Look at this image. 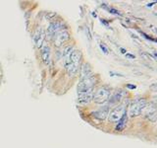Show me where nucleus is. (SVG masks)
Masks as SVG:
<instances>
[{
	"instance_id": "1",
	"label": "nucleus",
	"mask_w": 157,
	"mask_h": 148,
	"mask_svg": "<svg viewBox=\"0 0 157 148\" xmlns=\"http://www.w3.org/2000/svg\"><path fill=\"white\" fill-rule=\"evenodd\" d=\"M82 55L78 50H73L69 58L64 60V66L70 77H74L80 68V62Z\"/></svg>"
},
{
	"instance_id": "2",
	"label": "nucleus",
	"mask_w": 157,
	"mask_h": 148,
	"mask_svg": "<svg viewBox=\"0 0 157 148\" xmlns=\"http://www.w3.org/2000/svg\"><path fill=\"white\" fill-rule=\"evenodd\" d=\"M94 83H95V77L93 75H89L88 77L83 78L78 85V93H85L89 92V91H93Z\"/></svg>"
},
{
	"instance_id": "3",
	"label": "nucleus",
	"mask_w": 157,
	"mask_h": 148,
	"mask_svg": "<svg viewBox=\"0 0 157 148\" xmlns=\"http://www.w3.org/2000/svg\"><path fill=\"white\" fill-rule=\"evenodd\" d=\"M110 91L106 87H100L93 93V101L96 104H104L109 100Z\"/></svg>"
},
{
	"instance_id": "4",
	"label": "nucleus",
	"mask_w": 157,
	"mask_h": 148,
	"mask_svg": "<svg viewBox=\"0 0 157 148\" xmlns=\"http://www.w3.org/2000/svg\"><path fill=\"white\" fill-rule=\"evenodd\" d=\"M145 106H146V101H145V99H139V100L135 101L134 103L130 106L129 115L131 118L139 115L142 114V112L143 111Z\"/></svg>"
},
{
	"instance_id": "5",
	"label": "nucleus",
	"mask_w": 157,
	"mask_h": 148,
	"mask_svg": "<svg viewBox=\"0 0 157 148\" xmlns=\"http://www.w3.org/2000/svg\"><path fill=\"white\" fill-rule=\"evenodd\" d=\"M126 113V106L125 105H121V106H117L116 108L111 111L108 114V120L110 123H117L120 118L123 117V115Z\"/></svg>"
},
{
	"instance_id": "6",
	"label": "nucleus",
	"mask_w": 157,
	"mask_h": 148,
	"mask_svg": "<svg viewBox=\"0 0 157 148\" xmlns=\"http://www.w3.org/2000/svg\"><path fill=\"white\" fill-rule=\"evenodd\" d=\"M70 39V34L66 30H61L60 32H58L57 34L55 35V37L52 39L53 44L56 47H61L64 42H66Z\"/></svg>"
},
{
	"instance_id": "7",
	"label": "nucleus",
	"mask_w": 157,
	"mask_h": 148,
	"mask_svg": "<svg viewBox=\"0 0 157 148\" xmlns=\"http://www.w3.org/2000/svg\"><path fill=\"white\" fill-rule=\"evenodd\" d=\"M61 30H62V24L60 22H52L48 26L45 37H47L48 40L52 41V39L55 37V35L57 34L58 32H60Z\"/></svg>"
},
{
	"instance_id": "8",
	"label": "nucleus",
	"mask_w": 157,
	"mask_h": 148,
	"mask_svg": "<svg viewBox=\"0 0 157 148\" xmlns=\"http://www.w3.org/2000/svg\"><path fill=\"white\" fill-rule=\"evenodd\" d=\"M144 118L149 120L150 122L155 123L156 122V108L153 103H150L149 105L144 107Z\"/></svg>"
},
{
	"instance_id": "9",
	"label": "nucleus",
	"mask_w": 157,
	"mask_h": 148,
	"mask_svg": "<svg viewBox=\"0 0 157 148\" xmlns=\"http://www.w3.org/2000/svg\"><path fill=\"white\" fill-rule=\"evenodd\" d=\"M45 40V32L41 27H39L36 30V33L34 35V41L36 42V45L37 47H40L43 45V42Z\"/></svg>"
},
{
	"instance_id": "10",
	"label": "nucleus",
	"mask_w": 157,
	"mask_h": 148,
	"mask_svg": "<svg viewBox=\"0 0 157 148\" xmlns=\"http://www.w3.org/2000/svg\"><path fill=\"white\" fill-rule=\"evenodd\" d=\"M93 91H89V92L85 93H78V103L81 105L88 104L90 101H93Z\"/></svg>"
},
{
	"instance_id": "11",
	"label": "nucleus",
	"mask_w": 157,
	"mask_h": 148,
	"mask_svg": "<svg viewBox=\"0 0 157 148\" xmlns=\"http://www.w3.org/2000/svg\"><path fill=\"white\" fill-rule=\"evenodd\" d=\"M108 114H109V108H108V106H105V107L100 108L98 111L93 112V114H91V115L94 117L95 118H98V120H103L108 117Z\"/></svg>"
},
{
	"instance_id": "12",
	"label": "nucleus",
	"mask_w": 157,
	"mask_h": 148,
	"mask_svg": "<svg viewBox=\"0 0 157 148\" xmlns=\"http://www.w3.org/2000/svg\"><path fill=\"white\" fill-rule=\"evenodd\" d=\"M125 95H126V93L124 92L123 90H119V91H117V92H115L112 96L110 97V100H109L110 104L115 105V104L120 103V102L123 100L124 97H125Z\"/></svg>"
},
{
	"instance_id": "13",
	"label": "nucleus",
	"mask_w": 157,
	"mask_h": 148,
	"mask_svg": "<svg viewBox=\"0 0 157 148\" xmlns=\"http://www.w3.org/2000/svg\"><path fill=\"white\" fill-rule=\"evenodd\" d=\"M41 58L43 62L48 64L50 61V47L48 45H42L41 47Z\"/></svg>"
},
{
	"instance_id": "14",
	"label": "nucleus",
	"mask_w": 157,
	"mask_h": 148,
	"mask_svg": "<svg viewBox=\"0 0 157 148\" xmlns=\"http://www.w3.org/2000/svg\"><path fill=\"white\" fill-rule=\"evenodd\" d=\"M89 75H91V69H90V65H89L88 63H83L82 67H81V77L83 78H86L89 76Z\"/></svg>"
},
{
	"instance_id": "15",
	"label": "nucleus",
	"mask_w": 157,
	"mask_h": 148,
	"mask_svg": "<svg viewBox=\"0 0 157 148\" xmlns=\"http://www.w3.org/2000/svg\"><path fill=\"white\" fill-rule=\"evenodd\" d=\"M117 123H117V125H116V130L117 131L123 130L126 125V123H127V113H125V114L123 115V117H122Z\"/></svg>"
},
{
	"instance_id": "16",
	"label": "nucleus",
	"mask_w": 157,
	"mask_h": 148,
	"mask_svg": "<svg viewBox=\"0 0 157 148\" xmlns=\"http://www.w3.org/2000/svg\"><path fill=\"white\" fill-rule=\"evenodd\" d=\"M73 50H74V47H73V45H67V47H65L63 48L61 55H62V57L64 58V60H65V59H67V58L70 57V55H71V53H72Z\"/></svg>"
},
{
	"instance_id": "17",
	"label": "nucleus",
	"mask_w": 157,
	"mask_h": 148,
	"mask_svg": "<svg viewBox=\"0 0 157 148\" xmlns=\"http://www.w3.org/2000/svg\"><path fill=\"white\" fill-rule=\"evenodd\" d=\"M99 47H100V48H101V50L103 52L105 55H108V48L105 47V45L104 44H100L99 45Z\"/></svg>"
},
{
	"instance_id": "18",
	"label": "nucleus",
	"mask_w": 157,
	"mask_h": 148,
	"mask_svg": "<svg viewBox=\"0 0 157 148\" xmlns=\"http://www.w3.org/2000/svg\"><path fill=\"white\" fill-rule=\"evenodd\" d=\"M104 7L106 8V9H107L108 11H109L110 13H112V14H116V15L119 14V11H118V10L114 9V8H107L106 6H105V5H104Z\"/></svg>"
},
{
	"instance_id": "19",
	"label": "nucleus",
	"mask_w": 157,
	"mask_h": 148,
	"mask_svg": "<svg viewBox=\"0 0 157 148\" xmlns=\"http://www.w3.org/2000/svg\"><path fill=\"white\" fill-rule=\"evenodd\" d=\"M110 75H112V76H121V77H124L123 74H120V73H116V72H113V71H110L109 72Z\"/></svg>"
},
{
	"instance_id": "20",
	"label": "nucleus",
	"mask_w": 157,
	"mask_h": 148,
	"mask_svg": "<svg viewBox=\"0 0 157 148\" xmlns=\"http://www.w3.org/2000/svg\"><path fill=\"white\" fill-rule=\"evenodd\" d=\"M127 88H129V89H136V85L128 84V85H127Z\"/></svg>"
},
{
	"instance_id": "21",
	"label": "nucleus",
	"mask_w": 157,
	"mask_h": 148,
	"mask_svg": "<svg viewBox=\"0 0 157 148\" xmlns=\"http://www.w3.org/2000/svg\"><path fill=\"white\" fill-rule=\"evenodd\" d=\"M126 57H128V58H132V59H134V58H135V55H130V53H126Z\"/></svg>"
},
{
	"instance_id": "22",
	"label": "nucleus",
	"mask_w": 157,
	"mask_h": 148,
	"mask_svg": "<svg viewBox=\"0 0 157 148\" xmlns=\"http://www.w3.org/2000/svg\"><path fill=\"white\" fill-rule=\"evenodd\" d=\"M101 24H103V25H105V26H108V23L105 20H102V19H101Z\"/></svg>"
},
{
	"instance_id": "23",
	"label": "nucleus",
	"mask_w": 157,
	"mask_h": 148,
	"mask_svg": "<svg viewBox=\"0 0 157 148\" xmlns=\"http://www.w3.org/2000/svg\"><path fill=\"white\" fill-rule=\"evenodd\" d=\"M120 50L122 52V53H126V52H127V50H124V48H120Z\"/></svg>"
},
{
	"instance_id": "24",
	"label": "nucleus",
	"mask_w": 157,
	"mask_h": 148,
	"mask_svg": "<svg viewBox=\"0 0 157 148\" xmlns=\"http://www.w3.org/2000/svg\"><path fill=\"white\" fill-rule=\"evenodd\" d=\"M155 3H156V2H152V3H150V4H148V5H147V7H151V6H152V5H153V4H155Z\"/></svg>"
}]
</instances>
